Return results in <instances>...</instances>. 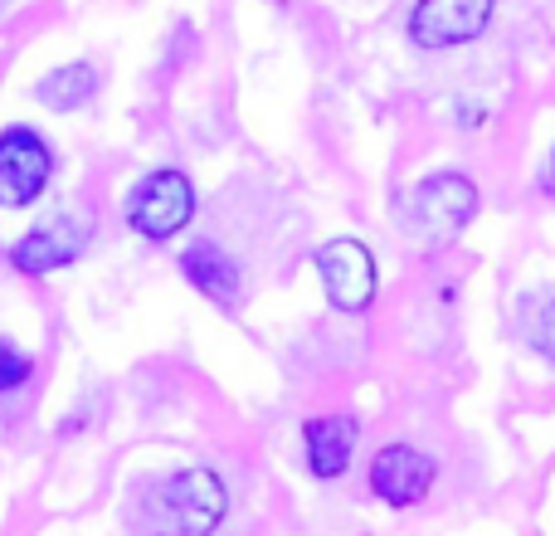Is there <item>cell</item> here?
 <instances>
[{
	"instance_id": "6da1fadb",
	"label": "cell",
	"mask_w": 555,
	"mask_h": 536,
	"mask_svg": "<svg viewBox=\"0 0 555 536\" xmlns=\"http://www.w3.org/2000/svg\"><path fill=\"white\" fill-rule=\"evenodd\" d=\"M230 512V488L215 469L166 473L152 493L137 498V522L146 536H215Z\"/></svg>"
},
{
	"instance_id": "7a4b0ae2",
	"label": "cell",
	"mask_w": 555,
	"mask_h": 536,
	"mask_svg": "<svg viewBox=\"0 0 555 536\" xmlns=\"http://www.w3.org/2000/svg\"><path fill=\"white\" fill-rule=\"evenodd\" d=\"M195 220V186L185 171L166 166V171H152L127 201V225H132L142 240L166 244Z\"/></svg>"
},
{
	"instance_id": "3957f363",
	"label": "cell",
	"mask_w": 555,
	"mask_h": 536,
	"mask_svg": "<svg viewBox=\"0 0 555 536\" xmlns=\"http://www.w3.org/2000/svg\"><path fill=\"white\" fill-rule=\"evenodd\" d=\"M88 240H93L88 210H59V215H49L44 225H35L25 240H15L10 264H15V273H25V278H44V273H59V268L83 259Z\"/></svg>"
},
{
	"instance_id": "277c9868",
	"label": "cell",
	"mask_w": 555,
	"mask_h": 536,
	"mask_svg": "<svg viewBox=\"0 0 555 536\" xmlns=\"http://www.w3.org/2000/svg\"><path fill=\"white\" fill-rule=\"evenodd\" d=\"M54 176V152L35 127H5L0 132V210H25L44 195Z\"/></svg>"
},
{
	"instance_id": "5b68a950",
	"label": "cell",
	"mask_w": 555,
	"mask_h": 536,
	"mask_svg": "<svg viewBox=\"0 0 555 536\" xmlns=\"http://www.w3.org/2000/svg\"><path fill=\"white\" fill-rule=\"evenodd\" d=\"M317 273L336 312H365L380 293V268L361 240H326L317 250Z\"/></svg>"
},
{
	"instance_id": "8992f818",
	"label": "cell",
	"mask_w": 555,
	"mask_h": 536,
	"mask_svg": "<svg viewBox=\"0 0 555 536\" xmlns=\"http://www.w3.org/2000/svg\"><path fill=\"white\" fill-rule=\"evenodd\" d=\"M473 215H478V186L459 171L429 176V181H420L410 195V225L424 240H453Z\"/></svg>"
},
{
	"instance_id": "52a82bcc",
	"label": "cell",
	"mask_w": 555,
	"mask_h": 536,
	"mask_svg": "<svg viewBox=\"0 0 555 536\" xmlns=\"http://www.w3.org/2000/svg\"><path fill=\"white\" fill-rule=\"evenodd\" d=\"M498 0H414L410 39L420 49H459L473 44L492 25Z\"/></svg>"
},
{
	"instance_id": "ba28073f",
	"label": "cell",
	"mask_w": 555,
	"mask_h": 536,
	"mask_svg": "<svg viewBox=\"0 0 555 536\" xmlns=\"http://www.w3.org/2000/svg\"><path fill=\"white\" fill-rule=\"evenodd\" d=\"M434 478H439L434 459L424 449H414V444H385L371 459V469H365V483H371V493L385 508H414V502H424Z\"/></svg>"
},
{
	"instance_id": "9c48e42d",
	"label": "cell",
	"mask_w": 555,
	"mask_h": 536,
	"mask_svg": "<svg viewBox=\"0 0 555 536\" xmlns=\"http://www.w3.org/2000/svg\"><path fill=\"white\" fill-rule=\"evenodd\" d=\"M361 439V420L356 414H312L302 424V449L312 478H341L351 469V449Z\"/></svg>"
},
{
	"instance_id": "30bf717a",
	"label": "cell",
	"mask_w": 555,
	"mask_h": 536,
	"mask_svg": "<svg viewBox=\"0 0 555 536\" xmlns=\"http://www.w3.org/2000/svg\"><path fill=\"white\" fill-rule=\"evenodd\" d=\"M181 273L191 278V283L201 288L210 303H220V307H234V303L244 297V273H240V264H234L215 240L191 244V250L181 254Z\"/></svg>"
},
{
	"instance_id": "8fae6325",
	"label": "cell",
	"mask_w": 555,
	"mask_h": 536,
	"mask_svg": "<svg viewBox=\"0 0 555 536\" xmlns=\"http://www.w3.org/2000/svg\"><path fill=\"white\" fill-rule=\"evenodd\" d=\"M93 93H98L93 64H59L54 74H44L35 84V98L49 107V113H74V107H83Z\"/></svg>"
},
{
	"instance_id": "7c38bea8",
	"label": "cell",
	"mask_w": 555,
	"mask_h": 536,
	"mask_svg": "<svg viewBox=\"0 0 555 536\" xmlns=\"http://www.w3.org/2000/svg\"><path fill=\"white\" fill-rule=\"evenodd\" d=\"M517 332L537 356L555 361V293H527L517 303Z\"/></svg>"
},
{
	"instance_id": "4fadbf2b",
	"label": "cell",
	"mask_w": 555,
	"mask_h": 536,
	"mask_svg": "<svg viewBox=\"0 0 555 536\" xmlns=\"http://www.w3.org/2000/svg\"><path fill=\"white\" fill-rule=\"evenodd\" d=\"M29 375H35V361H29L20 346H10L5 336H0V395L20 391V385H29Z\"/></svg>"
},
{
	"instance_id": "5bb4252c",
	"label": "cell",
	"mask_w": 555,
	"mask_h": 536,
	"mask_svg": "<svg viewBox=\"0 0 555 536\" xmlns=\"http://www.w3.org/2000/svg\"><path fill=\"white\" fill-rule=\"evenodd\" d=\"M551 176H555V156H551Z\"/></svg>"
},
{
	"instance_id": "9a60e30c",
	"label": "cell",
	"mask_w": 555,
	"mask_h": 536,
	"mask_svg": "<svg viewBox=\"0 0 555 536\" xmlns=\"http://www.w3.org/2000/svg\"><path fill=\"white\" fill-rule=\"evenodd\" d=\"M278 5H283V0H278Z\"/></svg>"
}]
</instances>
